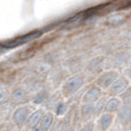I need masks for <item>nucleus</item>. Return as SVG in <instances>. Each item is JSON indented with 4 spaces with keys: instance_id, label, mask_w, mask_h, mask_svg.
<instances>
[{
    "instance_id": "4468645a",
    "label": "nucleus",
    "mask_w": 131,
    "mask_h": 131,
    "mask_svg": "<svg viewBox=\"0 0 131 131\" xmlns=\"http://www.w3.org/2000/svg\"><path fill=\"white\" fill-rule=\"evenodd\" d=\"M63 110H64V105H60L58 106V110H57V114H60L61 113V111L63 112Z\"/></svg>"
},
{
    "instance_id": "423d86ee",
    "label": "nucleus",
    "mask_w": 131,
    "mask_h": 131,
    "mask_svg": "<svg viewBox=\"0 0 131 131\" xmlns=\"http://www.w3.org/2000/svg\"><path fill=\"white\" fill-rule=\"evenodd\" d=\"M28 115H29V110L27 107H20L14 113V119L18 124H21L25 122Z\"/></svg>"
},
{
    "instance_id": "f257e3e1",
    "label": "nucleus",
    "mask_w": 131,
    "mask_h": 131,
    "mask_svg": "<svg viewBox=\"0 0 131 131\" xmlns=\"http://www.w3.org/2000/svg\"><path fill=\"white\" fill-rule=\"evenodd\" d=\"M83 84H84V78L82 75L72 76L65 82V84L63 86V92L67 95L73 94L77 90H79L83 86Z\"/></svg>"
},
{
    "instance_id": "f03ea898",
    "label": "nucleus",
    "mask_w": 131,
    "mask_h": 131,
    "mask_svg": "<svg viewBox=\"0 0 131 131\" xmlns=\"http://www.w3.org/2000/svg\"><path fill=\"white\" fill-rule=\"evenodd\" d=\"M40 34H41L40 31H34L32 33H29L27 34V35H24L22 37H19L17 39H13V40H10V41H8L6 43H2L1 46L2 47H4V46L5 47H14V46H19V45H22V43H25L27 41L35 39L37 37H39V36H40Z\"/></svg>"
},
{
    "instance_id": "f8f14e48",
    "label": "nucleus",
    "mask_w": 131,
    "mask_h": 131,
    "mask_svg": "<svg viewBox=\"0 0 131 131\" xmlns=\"http://www.w3.org/2000/svg\"><path fill=\"white\" fill-rule=\"evenodd\" d=\"M119 106V101L116 99H112L105 105V108L107 112H114L116 111Z\"/></svg>"
},
{
    "instance_id": "6e6552de",
    "label": "nucleus",
    "mask_w": 131,
    "mask_h": 131,
    "mask_svg": "<svg viewBox=\"0 0 131 131\" xmlns=\"http://www.w3.org/2000/svg\"><path fill=\"white\" fill-rule=\"evenodd\" d=\"M125 21V15L123 14H113L106 20V24L111 26H118Z\"/></svg>"
},
{
    "instance_id": "9b49d317",
    "label": "nucleus",
    "mask_w": 131,
    "mask_h": 131,
    "mask_svg": "<svg viewBox=\"0 0 131 131\" xmlns=\"http://www.w3.org/2000/svg\"><path fill=\"white\" fill-rule=\"evenodd\" d=\"M26 96H27V93L25 92V90H23V89H17L12 94V100L15 101V102H21V101H23L24 99L26 98Z\"/></svg>"
},
{
    "instance_id": "7ed1b4c3",
    "label": "nucleus",
    "mask_w": 131,
    "mask_h": 131,
    "mask_svg": "<svg viewBox=\"0 0 131 131\" xmlns=\"http://www.w3.org/2000/svg\"><path fill=\"white\" fill-rule=\"evenodd\" d=\"M118 79V73L115 71H108L102 74L97 80V84L102 88H108Z\"/></svg>"
},
{
    "instance_id": "1a4fd4ad",
    "label": "nucleus",
    "mask_w": 131,
    "mask_h": 131,
    "mask_svg": "<svg viewBox=\"0 0 131 131\" xmlns=\"http://www.w3.org/2000/svg\"><path fill=\"white\" fill-rule=\"evenodd\" d=\"M112 114L110 113H105L104 114L102 118H101V127L103 130H106L110 125L112 124Z\"/></svg>"
},
{
    "instance_id": "ddd939ff",
    "label": "nucleus",
    "mask_w": 131,
    "mask_h": 131,
    "mask_svg": "<svg viewBox=\"0 0 131 131\" xmlns=\"http://www.w3.org/2000/svg\"><path fill=\"white\" fill-rule=\"evenodd\" d=\"M131 116V105H124L121 111H120V118H122L123 120H127Z\"/></svg>"
},
{
    "instance_id": "39448f33",
    "label": "nucleus",
    "mask_w": 131,
    "mask_h": 131,
    "mask_svg": "<svg viewBox=\"0 0 131 131\" xmlns=\"http://www.w3.org/2000/svg\"><path fill=\"white\" fill-rule=\"evenodd\" d=\"M100 96H101V90L97 87H93L86 93V95L84 96V101L87 103H91L94 101H97L100 98Z\"/></svg>"
},
{
    "instance_id": "0eeeda50",
    "label": "nucleus",
    "mask_w": 131,
    "mask_h": 131,
    "mask_svg": "<svg viewBox=\"0 0 131 131\" xmlns=\"http://www.w3.org/2000/svg\"><path fill=\"white\" fill-rule=\"evenodd\" d=\"M52 120H53V115L50 113V112H48V113H46L45 114L42 118L40 119V130L41 131H47L49 129V127L51 126L52 124Z\"/></svg>"
},
{
    "instance_id": "9d476101",
    "label": "nucleus",
    "mask_w": 131,
    "mask_h": 131,
    "mask_svg": "<svg viewBox=\"0 0 131 131\" xmlns=\"http://www.w3.org/2000/svg\"><path fill=\"white\" fill-rule=\"evenodd\" d=\"M42 112L41 111H39V112H36L35 113H33L30 117V120H29V126L31 127H35L37 126V124L39 123V119L42 118Z\"/></svg>"
},
{
    "instance_id": "20e7f679",
    "label": "nucleus",
    "mask_w": 131,
    "mask_h": 131,
    "mask_svg": "<svg viewBox=\"0 0 131 131\" xmlns=\"http://www.w3.org/2000/svg\"><path fill=\"white\" fill-rule=\"evenodd\" d=\"M127 85H128V81L123 77H120L110 87V90L112 94H118V93L122 92L127 87Z\"/></svg>"
},
{
    "instance_id": "2eb2a0df",
    "label": "nucleus",
    "mask_w": 131,
    "mask_h": 131,
    "mask_svg": "<svg viewBox=\"0 0 131 131\" xmlns=\"http://www.w3.org/2000/svg\"><path fill=\"white\" fill-rule=\"evenodd\" d=\"M130 66H131V60H130Z\"/></svg>"
}]
</instances>
